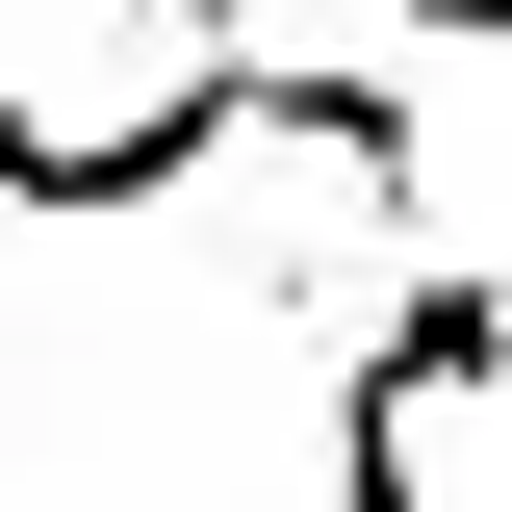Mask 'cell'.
<instances>
[{
  "mask_svg": "<svg viewBox=\"0 0 512 512\" xmlns=\"http://www.w3.org/2000/svg\"><path fill=\"white\" fill-rule=\"evenodd\" d=\"M384 26H436V52H512V0H384Z\"/></svg>",
  "mask_w": 512,
  "mask_h": 512,
  "instance_id": "cell-2",
  "label": "cell"
},
{
  "mask_svg": "<svg viewBox=\"0 0 512 512\" xmlns=\"http://www.w3.org/2000/svg\"><path fill=\"white\" fill-rule=\"evenodd\" d=\"M436 410H512V308L384 282V333L333 359V512H436Z\"/></svg>",
  "mask_w": 512,
  "mask_h": 512,
  "instance_id": "cell-1",
  "label": "cell"
}]
</instances>
